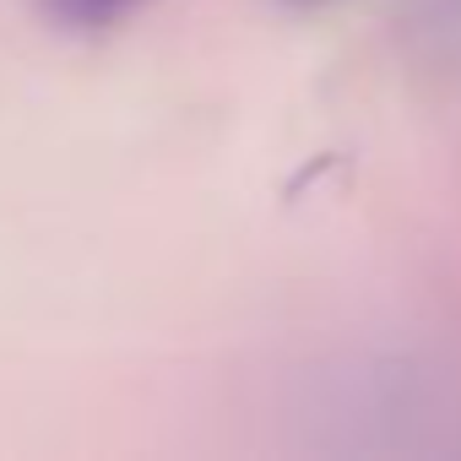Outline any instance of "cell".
<instances>
[{
    "label": "cell",
    "instance_id": "1",
    "mask_svg": "<svg viewBox=\"0 0 461 461\" xmlns=\"http://www.w3.org/2000/svg\"><path fill=\"white\" fill-rule=\"evenodd\" d=\"M147 0H39V12L55 23V28H71V33H104V28H120L125 17H136Z\"/></svg>",
    "mask_w": 461,
    "mask_h": 461
},
{
    "label": "cell",
    "instance_id": "2",
    "mask_svg": "<svg viewBox=\"0 0 461 461\" xmlns=\"http://www.w3.org/2000/svg\"><path fill=\"white\" fill-rule=\"evenodd\" d=\"M294 6H326V0H294Z\"/></svg>",
    "mask_w": 461,
    "mask_h": 461
}]
</instances>
